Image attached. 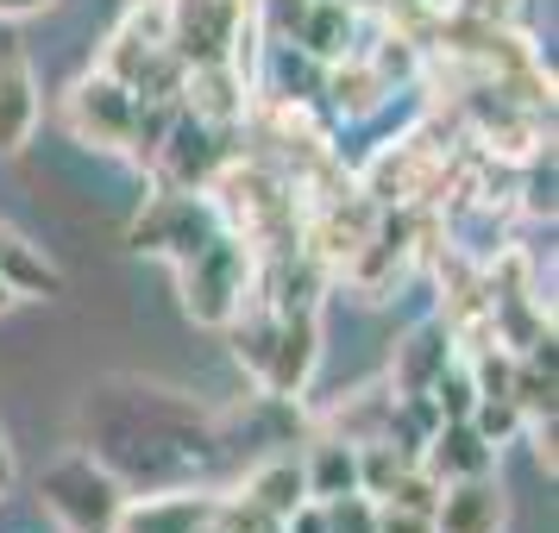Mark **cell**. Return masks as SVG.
<instances>
[{
  "label": "cell",
  "instance_id": "cell-23",
  "mask_svg": "<svg viewBox=\"0 0 559 533\" xmlns=\"http://www.w3.org/2000/svg\"><path fill=\"white\" fill-rule=\"evenodd\" d=\"M321 514H328V533H378V502L365 489H346V496L321 502Z\"/></svg>",
  "mask_w": 559,
  "mask_h": 533
},
{
  "label": "cell",
  "instance_id": "cell-10",
  "mask_svg": "<svg viewBox=\"0 0 559 533\" xmlns=\"http://www.w3.org/2000/svg\"><path fill=\"white\" fill-rule=\"evenodd\" d=\"M252 95H258V82H246V70H233L227 57H221V63H189V70H182L177 107L195 113V120H207V126L233 132L252 113Z\"/></svg>",
  "mask_w": 559,
  "mask_h": 533
},
{
  "label": "cell",
  "instance_id": "cell-18",
  "mask_svg": "<svg viewBox=\"0 0 559 533\" xmlns=\"http://www.w3.org/2000/svg\"><path fill=\"white\" fill-rule=\"evenodd\" d=\"M0 282L20 302H51V295H63V270L32 239H20V232H7V227H0Z\"/></svg>",
  "mask_w": 559,
  "mask_h": 533
},
{
  "label": "cell",
  "instance_id": "cell-22",
  "mask_svg": "<svg viewBox=\"0 0 559 533\" xmlns=\"http://www.w3.org/2000/svg\"><path fill=\"white\" fill-rule=\"evenodd\" d=\"M428 402H433V414H440V421H465V414H472V402H478V383H472V371H465V358H453V364L433 377Z\"/></svg>",
  "mask_w": 559,
  "mask_h": 533
},
{
  "label": "cell",
  "instance_id": "cell-21",
  "mask_svg": "<svg viewBox=\"0 0 559 533\" xmlns=\"http://www.w3.org/2000/svg\"><path fill=\"white\" fill-rule=\"evenodd\" d=\"M465 421H472V427H478V439H484V446H497V452H503L509 439H522V427H528V414L509 402V396H478Z\"/></svg>",
  "mask_w": 559,
  "mask_h": 533
},
{
  "label": "cell",
  "instance_id": "cell-3",
  "mask_svg": "<svg viewBox=\"0 0 559 533\" xmlns=\"http://www.w3.org/2000/svg\"><path fill=\"white\" fill-rule=\"evenodd\" d=\"M127 483L107 471L95 452H70L57 458L51 471L38 477V502L63 533H114L120 528V508H127Z\"/></svg>",
  "mask_w": 559,
  "mask_h": 533
},
{
  "label": "cell",
  "instance_id": "cell-20",
  "mask_svg": "<svg viewBox=\"0 0 559 533\" xmlns=\"http://www.w3.org/2000/svg\"><path fill=\"white\" fill-rule=\"evenodd\" d=\"M302 477H308V496L314 502H333V496L358 489V446H346V439H314V452L302 458Z\"/></svg>",
  "mask_w": 559,
  "mask_h": 533
},
{
  "label": "cell",
  "instance_id": "cell-30",
  "mask_svg": "<svg viewBox=\"0 0 559 533\" xmlns=\"http://www.w3.org/2000/svg\"><path fill=\"white\" fill-rule=\"evenodd\" d=\"M13 477H20V464H13V446H7V433H0V496L13 489Z\"/></svg>",
  "mask_w": 559,
  "mask_h": 533
},
{
  "label": "cell",
  "instance_id": "cell-15",
  "mask_svg": "<svg viewBox=\"0 0 559 533\" xmlns=\"http://www.w3.org/2000/svg\"><path fill=\"white\" fill-rule=\"evenodd\" d=\"M421 471L440 483H459V477H490L497 471V446H484L472 421H440L421 446Z\"/></svg>",
  "mask_w": 559,
  "mask_h": 533
},
{
  "label": "cell",
  "instance_id": "cell-26",
  "mask_svg": "<svg viewBox=\"0 0 559 533\" xmlns=\"http://www.w3.org/2000/svg\"><path fill=\"white\" fill-rule=\"evenodd\" d=\"M378 533H433V514H421V508H396V502H378Z\"/></svg>",
  "mask_w": 559,
  "mask_h": 533
},
{
  "label": "cell",
  "instance_id": "cell-16",
  "mask_svg": "<svg viewBox=\"0 0 559 533\" xmlns=\"http://www.w3.org/2000/svg\"><path fill=\"white\" fill-rule=\"evenodd\" d=\"M289 51H302L308 63H333V57L358 51V7L353 0H308Z\"/></svg>",
  "mask_w": 559,
  "mask_h": 533
},
{
  "label": "cell",
  "instance_id": "cell-19",
  "mask_svg": "<svg viewBox=\"0 0 559 533\" xmlns=\"http://www.w3.org/2000/svg\"><path fill=\"white\" fill-rule=\"evenodd\" d=\"M246 502H258L264 514H277V521H289L296 508L308 502V477H302V458H264V464H252V477H246V489H239Z\"/></svg>",
  "mask_w": 559,
  "mask_h": 533
},
{
  "label": "cell",
  "instance_id": "cell-5",
  "mask_svg": "<svg viewBox=\"0 0 559 533\" xmlns=\"http://www.w3.org/2000/svg\"><path fill=\"white\" fill-rule=\"evenodd\" d=\"M221 232V214L207 202V189H152L145 207H139V220L127 227V245L132 252H152V257H195Z\"/></svg>",
  "mask_w": 559,
  "mask_h": 533
},
{
  "label": "cell",
  "instance_id": "cell-11",
  "mask_svg": "<svg viewBox=\"0 0 559 533\" xmlns=\"http://www.w3.org/2000/svg\"><path fill=\"white\" fill-rule=\"evenodd\" d=\"M314 95H328L333 120L358 126V120H371V113L390 101V76H383L365 51H346V57H333V63H321V88H314Z\"/></svg>",
  "mask_w": 559,
  "mask_h": 533
},
{
  "label": "cell",
  "instance_id": "cell-33",
  "mask_svg": "<svg viewBox=\"0 0 559 533\" xmlns=\"http://www.w3.org/2000/svg\"><path fill=\"white\" fill-rule=\"evenodd\" d=\"M195 533H221V521H207V528H195Z\"/></svg>",
  "mask_w": 559,
  "mask_h": 533
},
{
  "label": "cell",
  "instance_id": "cell-8",
  "mask_svg": "<svg viewBox=\"0 0 559 533\" xmlns=\"http://www.w3.org/2000/svg\"><path fill=\"white\" fill-rule=\"evenodd\" d=\"M221 163H227V132L177 107V120H170V132L152 157V182L157 189H207Z\"/></svg>",
  "mask_w": 559,
  "mask_h": 533
},
{
  "label": "cell",
  "instance_id": "cell-17",
  "mask_svg": "<svg viewBox=\"0 0 559 533\" xmlns=\"http://www.w3.org/2000/svg\"><path fill=\"white\" fill-rule=\"evenodd\" d=\"M390 408H396V389H390V383H378V389H353L346 402H333L314 427H321V439L371 446V439H383V427H390Z\"/></svg>",
  "mask_w": 559,
  "mask_h": 533
},
{
  "label": "cell",
  "instance_id": "cell-28",
  "mask_svg": "<svg viewBox=\"0 0 559 533\" xmlns=\"http://www.w3.org/2000/svg\"><path fill=\"white\" fill-rule=\"evenodd\" d=\"M283 533H328V514H321V502H314V496H308V502L296 508V514H289V521H283Z\"/></svg>",
  "mask_w": 559,
  "mask_h": 533
},
{
  "label": "cell",
  "instance_id": "cell-6",
  "mask_svg": "<svg viewBox=\"0 0 559 533\" xmlns=\"http://www.w3.org/2000/svg\"><path fill=\"white\" fill-rule=\"evenodd\" d=\"M132 95L127 82L102 76V70H88V76L63 95V126L76 132L82 145H95V152H120L127 157V138H132Z\"/></svg>",
  "mask_w": 559,
  "mask_h": 533
},
{
  "label": "cell",
  "instance_id": "cell-2",
  "mask_svg": "<svg viewBox=\"0 0 559 533\" xmlns=\"http://www.w3.org/2000/svg\"><path fill=\"white\" fill-rule=\"evenodd\" d=\"M177 277H182V314H189L195 327H221L227 332V320L246 307V295H252L258 252L239 239V232L221 227L195 257H182Z\"/></svg>",
  "mask_w": 559,
  "mask_h": 533
},
{
  "label": "cell",
  "instance_id": "cell-32",
  "mask_svg": "<svg viewBox=\"0 0 559 533\" xmlns=\"http://www.w3.org/2000/svg\"><path fill=\"white\" fill-rule=\"evenodd\" d=\"M127 7H177V0H127Z\"/></svg>",
  "mask_w": 559,
  "mask_h": 533
},
{
  "label": "cell",
  "instance_id": "cell-13",
  "mask_svg": "<svg viewBox=\"0 0 559 533\" xmlns=\"http://www.w3.org/2000/svg\"><path fill=\"white\" fill-rule=\"evenodd\" d=\"M509 528V502L490 477H459L440 483V502H433V533H503Z\"/></svg>",
  "mask_w": 559,
  "mask_h": 533
},
{
  "label": "cell",
  "instance_id": "cell-25",
  "mask_svg": "<svg viewBox=\"0 0 559 533\" xmlns=\"http://www.w3.org/2000/svg\"><path fill=\"white\" fill-rule=\"evenodd\" d=\"M383 502H396V508H421V514H433V502H440V477H428V471L415 464V471H403V477H396V489H390Z\"/></svg>",
  "mask_w": 559,
  "mask_h": 533
},
{
  "label": "cell",
  "instance_id": "cell-1",
  "mask_svg": "<svg viewBox=\"0 0 559 533\" xmlns=\"http://www.w3.org/2000/svg\"><path fill=\"white\" fill-rule=\"evenodd\" d=\"M82 421L95 427V458L120 483H177L221 452V427L164 383H102V389H88Z\"/></svg>",
  "mask_w": 559,
  "mask_h": 533
},
{
  "label": "cell",
  "instance_id": "cell-31",
  "mask_svg": "<svg viewBox=\"0 0 559 533\" xmlns=\"http://www.w3.org/2000/svg\"><path fill=\"white\" fill-rule=\"evenodd\" d=\"M13 302H20V295H13V289H7V282H0V314H13Z\"/></svg>",
  "mask_w": 559,
  "mask_h": 533
},
{
  "label": "cell",
  "instance_id": "cell-9",
  "mask_svg": "<svg viewBox=\"0 0 559 533\" xmlns=\"http://www.w3.org/2000/svg\"><path fill=\"white\" fill-rule=\"evenodd\" d=\"M38 70L26 57V38L13 20H0V157H20L38 132Z\"/></svg>",
  "mask_w": 559,
  "mask_h": 533
},
{
  "label": "cell",
  "instance_id": "cell-4",
  "mask_svg": "<svg viewBox=\"0 0 559 533\" xmlns=\"http://www.w3.org/2000/svg\"><path fill=\"white\" fill-rule=\"evenodd\" d=\"M415 257H421V207H378L358 252L340 264V282L358 302H390L403 289V277L415 270Z\"/></svg>",
  "mask_w": 559,
  "mask_h": 533
},
{
  "label": "cell",
  "instance_id": "cell-7",
  "mask_svg": "<svg viewBox=\"0 0 559 533\" xmlns=\"http://www.w3.org/2000/svg\"><path fill=\"white\" fill-rule=\"evenodd\" d=\"M314 364H321V307H277V327H271V352H264L258 389L302 402V389L314 383Z\"/></svg>",
  "mask_w": 559,
  "mask_h": 533
},
{
  "label": "cell",
  "instance_id": "cell-27",
  "mask_svg": "<svg viewBox=\"0 0 559 533\" xmlns=\"http://www.w3.org/2000/svg\"><path fill=\"white\" fill-rule=\"evenodd\" d=\"M453 13H465V20H509L515 0H453Z\"/></svg>",
  "mask_w": 559,
  "mask_h": 533
},
{
  "label": "cell",
  "instance_id": "cell-14",
  "mask_svg": "<svg viewBox=\"0 0 559 533\" xmlns=\"http://www.w3.org/2000/svg\"><path fill=\"white\" fill-rule=\"evenodd\" d=\"M214 508H221V496H207V489H164V496H139V502L127 496L114 533H195L214 521Z\"/></svg>",
  "mask_w": 559,
  "mask_h": 533
},
{
  "label": "cell",
  "instance_id": "cell-24",
  "mask_svg": "<svg viewBox=\"0 0 559 533\" xmlns=\"http://www.w3.org/2000/svg\"><path fill=\"white\" fill-rule=\"evenodd\" d=\"M214 521H221V533H283L277 514H264V508L246 502V496H221Z\"/></svg>",
  "mask_w": 559,
  "mask_h": 533
},
{
  "label": "cell",
  "instance_id": "cell-29",
  "mask_svg": "<svg viewBox=\"0 0 559 533\" xmlns=\"http://www.w3.org/2000/svg\"><path fill=\"white\" fill-rule=\"evenodd\" d=\"M63 0H0V20H32V13H51Z\"/></svg>",
  "mask_w": 559,
  "mask_h": 533
},
{
  "label": "cell",
  "instance_id": "cell-12",
  "mask_svg": "<svg viewBox=\"0 0 559 533\" xmlns=\"http://www.w3.org/2000/svg\"><path fill=\"white\" fill-rule=\"evenodd\" d=\"M453 358H459L453 327H447L440 314H428V320H415V327L403 332V346L390 358V389H396V396H428L433 377H440Z\"/></svg>",
  "mask_w": 559,
  "mask_h": 533
}]
</instances>
